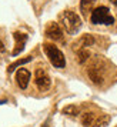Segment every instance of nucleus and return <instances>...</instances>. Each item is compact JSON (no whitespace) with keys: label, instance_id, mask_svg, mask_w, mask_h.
<instances>
[{"label":"nucleus","instance_id":"20e7f679","mask_svg":"<svg viewBox=\"0 0 117 127\" xmlns=\"http://www.w3.org/2000/svg\"><path fill=\"white\" fill-rule=\"evenodd\" d=\"M34 81H36V86L37 89L40 90V92H47L49 89H50V84H52V81H50V77L47 74L46 70L43 69H37L34 73Z\"/></svg>","mask_w":117,"mask_h":127},{"label":"nucleus","instance_id":"0eeeda50","mask_svg":"<svg viewBox=\"0 0 117 127\" xmlns=\"http://www.w3.org/2000/svg\"><path fill=\"white\" fill-rule=\"evenodd\" d=\"M14 40H16V46H14V50H13V56H17L19 53L24 50V44L27 41V34L24 33H20V32H16L14 33Z\"/></svg>","mask_w":117,"mask_h":127},{"label":"nucleus","instance_id":"f03ea898","mask_svg":"<svg viewBox=\"0 0 117 127\" xmlns=\"http://www.w3.org/2000/svg\"><path fill=\"white\" fill-rule=\"evenodd\" d=\"M43 49H44V52H46L47 57L50 60V63H52L54 67L63 69L66 66V57H64V54L61 53L60 49H57L54 44H49V43H46V44L43 46Z\"/></svg>","mask_w":117,"mask_h":127},{"label":"nucleus","instance_id":"9b49d317","mask_svg":"<svg viewBox=\"0 0 117 127\" xmlns=\"http://www.w3.org/2000/svg\"><path fill=\"white\" fill-rule=\"evenodd\" d=\"M111 117L110 116H101V117H99L97 120H94L93 126L91 127H107V124L110 123Z\"/></svg>","mask_w":117,"mask_h":127},{"label":"nucleus","instance_id":"4468645a","mask_svg":"<svg viewBox=\"0 0 117 127\" xmlns=\"http://www.w3.org/2000/svg\"><path fill=\"white\" fill-rule=\"evenodd\" d=\"M93 41H94L93 36L86 34V36H83V37H82V46H83V47H88L91 43H93Z\"/></svg>","mask_w":117,"mask_h":127},{"label":"nucleus","instance_id":"9d476101","mask_svg":"<svg viewBox=\"0 0 117 127\" xmlns=\"http://www.w3.org/2000/svg\"><path fill=\"white\" fill-rule=\"evenodd\" d=\"M80 120H82V124L84 127H90V126H93L96 117H94L93 113H84V114L80 117Z\"/></svg>","mask_w":117,"mask_h":127},{"label":"nucleus","instance_id":"1a4fd4ad","mask_svg":"<svg viewBox=\"0 0 117 127\" xmlns=\"http://www.w3.org/2000/svg\"><path fill=\"white\" fill-rule=\"evenodd\" d=\"M94 1L93 0H82L80 1V9H82V13L84 16H88L90 14V10L93 9Z\"/></svg>","mask_w":117,"mask_h":127},{"label":"nucleus","instance_id":"423d86ee","mask_svg":"<svg viewBox=\"0 0 117 127\" xmlns=\"http://www.w3.org/2000/svg\"><path fill=\"white\" fill-rule=\"evenodd\" d=\"M30 77H31V74H30L29 70L23 69V67L17 70V73H16V81H17L19 87L22 90H24L27 87V84H29V81H30Z\"/></svg>","mask_w":117,"mask_h":127},{"label":"nucleus","instance_id":"39448f33","mask_svg":"<svg viewBox=\"0 0 117 127\" xmlns=\"http://www.w3.org/2000/svg\"><path fill=\"white\" fill-rule=\"evenodd\" d=\"M46 36L49 37V39H52V40L60 41L61 39H63V32H61V27H60L57 23H54V22L49 23V24H47V27H46Z\"/></svg>","mask_w":117,"mask_h":127},{"label":"nucleus","instance_id":"f257e3e1","mask_svg":"<svg viewBox=\"0 0 117 127\" xmlns=\"http://www.w3.org/2000/svg\"><path fill=\"white\" fill-rule=\"evenodd\" d=\"M60 23L63 24L66 32L70 34H76L83 26V22L79 17V14H76L74 12H70V10H66L60 14Z\"/></svg>","mask_w":117,"mask_h":127},{"label":"nucleus","instance_id":"2eb2a0df","mask_svg":"<svg viewBox=\"0 0 117 127\" xmlns=\"http://www.w3.org/2000/svg\"><path fill=\"white\" fill-rule=\"evenodd\" d=\"M79 110H77L76 106H70V107H66L63 109V114H70V116H77Z\"/></svg>","mask_w":117,"mask_h":127},{"label":"nucleus","instance_id":"ddd939ff","mask_svg":"<svg viewBox=\"0 0 117 127\" xmlns=\"http://www.w3.org/2000/svg\"><path fill=\"white\" fill-rule=\"evenodd\" d=\"M88 57H90V53H88L86 49H80V50H79V56H77V62H79V63H84Z\"/></svg>","mask_w":117,"mask_h":127},{"label":"nucleus","instance_id":"7ed1b4c3","mask_svg":"<svg viewBox=\"0 0 117 127\" xmlns=\"http://www.w3.org/2000/svg\"><path fill=\"white\" fill-rule=\"evenodd\" d=\"M91 23L93 24H113L114 17L110 14V10L104 6L96 7L91 12Z\"/></svg>","mask_w":117,"mask_h":127},{"label":"nucleus","instance_id":"f3484780","mask_svg":"<svg viewBox=\"0 0 117 127\" xmlns=\"http://www.w3.org/2000/svg\"><path fill=\"white\" fill-rule=\"evenodd\" d=\"M113 3H114V4H116V6H117V0H116V1H113Z\"/></svg>","mask_w":117,"mask_h":127},{"label":"nucleus","instance_id":"6e6552de","mask_svg":"<svg viewBox=\"0 0 117 127\" xmlns=\"http://www.w3.org/2000/svg\"><path fill=\"white\" fill-rule=\"evenodd\" d=\"M87 74H88V77L91 79V81H93V83H96V84H100V83L103 81L101 69H99L97 66H91V67H88Z\"/></svg>","mask_w":117,"mask_h":127},{"label":"nucleus","instance_id":"f8f14e48","mask_svg":"<svg viewBox=\"0 0 117 127\" xmlns=\"http://www.w3.org/2000/svg\"><path fill=\"white\" fill-rule=\"evenodd\" d=\"M30 60H31V56H29V57H26V59H22V60H19V62H16V63L10 64V66L7 67V71H9V73H13V70H14V69H17L19 66H22V64L29 63Z\"/></svg>","mask_w":117,"mask_h":127},{"label":"nucleus","instance_id":"dca6fc26","mask_svg":"<svg viewBox=\"0 0 117 127\" xmlns=\"http://www.w3.org/2000/svg\"><path fill=\"white\" fill-rule=\"evenodd\" d=\"M6 103V100H0V104H4Z\"/></svg>","mask_w":117,"mask_h":127}]
</instances>
